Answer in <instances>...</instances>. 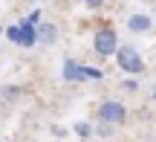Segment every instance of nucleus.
Listing matches in <instances>:
<instances>
[{
  "label": "nucleus",
  "instance_id": "f257e3e1",
  "mask_svg": "<svg viewBox=\"0 0 156 142\" xmlns=\"http://www.w3.org/2000/svg\"><path fill=\"white\" fill-rule=\"evenodd\" d=\"M116 64H119L122 73H133V75L145 73V61H142L139 49L130 46V44H124V46H119V49H116Z\"/></svg>",
  "mask_w": 156,
  "mask_h": 142
},
{
  "label": "nucleus",
  "instance_id": "2eb2a0df",
  "mask_svg": "<svg viewBox=\"0 0 156 142\" xmlns=\"http://www.w3.org/2000/svg\"><path fill=\"white\" fill-rule=\"evenodd\" d=\"M0 142H3V139H0Z\"/></svg>",
  "mask_w": 156,
  "mask_h": 142
},
{
  "label": "nucleus",
  "instance_id": "f03ea898",
  "mask_svg": "<svg viewBox=\"0 0 156 142\" xmlns=\"http://www.w3.org/2000/svg\"><path fill=\"white\" fill-rule=\"evenodd\" d=\"M93 49H95V55H98V58L116 55V49H119V35H116V29H113V26H101L98 32H95V38H93Z\"/></svg>",
  "mask_w": 156,
  "mask_h": 142
},
{
  "label": "nucleus",
  "instance_id": "1a4fd4ad",
  "mask_svg": "<svg viewBox=\"0 0 156 142\" xmlns=\"http://www.w3.org/2000/svg\"><path fill=\"white\" fill-rule=\"evenodd\" d=\"M0 96H3L6 102H15V99L20 96V87H9V84H6L3 90H0Z\"/></svg>",
  "mask_w": 156,
  "mask_h": 142
},
{
  "label": "nucleus",
  "instance_id": "9d476101",
  "mask_svg": "<svg viewBox=\"0 0 156 142\" xmlns=\"http://www.w3.org/2000/svg\"><path fill=\"white\" fill-rule=\"evenodd\" d=\"M93 133H98V137H113V125H104V122H101V125L93 128Z\"/></svg>",
  "mask_w": 156,
  "mask_h": 142
},
{
  "label": "nucleus",
  "instance_id": "39448f33",
  "mask_svg": "<svg viewBox=\"0 0 156 142\" xmlns=\"http://www.w3.org/2000/svg\"><path fill=\"white\" fill-rule=\"evenodd\" d=\"M127 29H130V32H136V35H145V32H151V29H153V20L147 15H130L127 17Z\"/></svg>",
  "mask_w": 156,
  "mask_h": 142
},
{
  "label": "nucleus",
  "instance_id": "423d86ee",
  "mask_svg": "<svg viewBox=\"0 0 156 142\" xmlns=\"http://www.w3.org/2000/svg\"><path fill=\"white\" fill-rule=\"evenodd\" d=\"M32 44H38V26L23 20L20 23V46H32Z\"/></svg>",
  "mask_w": 156,
  "mask_h": 142
},
{
  "label": "nucleus",
  "instance_id": "6e6552de",
  "mask_svg": "<svg viewBox=\"0 0 156 142\" xmlns=\"http://www.w3.org/2000/svg\"><path fill=\"white\" fill-rule=\"evenodd\" d=\"M73 133H75V137H81V139H87V137H93V125H87V122H75V125H73Z\"/></svg>",
  "mask_w": 156,
  "mask_h": 142
},
{
  "label": "nucleus",
  "instance_id": "20e7f679",
  "mask_svg": "<svg viewBox=\"0 0 156 142\" xmlns=\"http://www.w3.org/2000/svg\"><path fill=\"white\" fill-rule=\"evenodd\" d=\"M61 75H64V81H84L87 78V75H84V67L75 61V58H67V61H64Z\"/></svg>",
  "mask_w": 156,
  "mask_h": 142
},
{
  "label": "nucleus",
  "instance_id": "ddd939ff",
  "mask_svg": "<svg viewBox=\"0 0 156 142\" xmlns=\"http://www.w3.org/2000/svg\"><path fill=\"white\" fill-rule=\"evenodd\" d=\"M29 3H38V0H29Z\"/></svg>",
  "mask_w": 156,
  "mask_h": 142
},
{
  "label": "nucleus",
  "instance_id": "0eeeda50",
  "mask_svg": "<svg viewBox=\"0 0 156 142\" xmlns=\"http://www.w3.org/2000/svg\"><path fill=\"white\" fill-rule=\"evenodd\" d=\"M38 41L41 44H55L58 41V26L55 23H41L38 26Z\"/></svg>",
  "mask_w": 156,
  "mask_h": 142
},
{
  "label": "nucleus",
  "instance_id": "4468645a",
  "mask_svg": "<svg viewBox=\"0 0 156 142\" xmlns=\"http://www.w3.org/2000/svg\"><path fill=\"white\" fill-rule=\"evenodd\" d=\"M153 99H156V93H153Z\"/></svg>",
  "mask_w": 156,
  "mask_h": 142
},
{
  "label": "nucleus",
  "instance_id": "7ed1b4c3",
  "mask_svg": "<svg viewBox=\"0 0 156 142\" xmlns=\"http://www.w3.org/2000/svg\"><path fill=\"white\" fill-rule=\"evenodd\" d=\"M124 119H127V107L122 102L107 99V102L98 104V122H104V125H122Z\"/></svg>",
  "mask_w": 156,
  "mask_h": 142
},
{
  "label": "nucleus",
  "instance_id": "f8f14e48",
  "mask_svg": "<svg viewBox=\"0 0 156 142\" xmlns=\"http://www.w3.org/2000/svg\"><path fill=\"white\" fill-rule=\"evenodd\" d=\"M84 3H87L90 9H101V6H104V0H84Z\"/></svg>",
  "mask_w": 156,
  "mask_h": 142
},
{
  "label": "nucleus",
  "instance_id": "9b49d317",
  "mask_svg": "<svg viewBox=\"0 0 156 142\" xmlns=\"http://www.w3.org/2000/svg\"><path fill=\"white\" fill-rule=\"evenodd\" d=\"M6 32H9V38L15 41V44H20V26H9Z\"/></svg>",
  "mask_w": 156,
  "mask_h": 142
}]
</instances>
